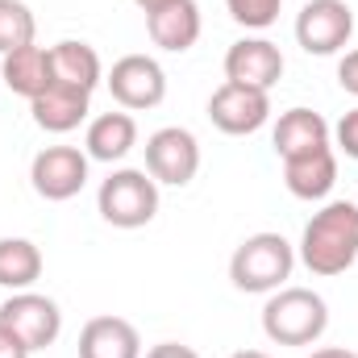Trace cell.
<instances>
[{
    "mask_svg": "<svg viewBox=\"0 0 358 358\" xmlns=\"http://www.w3.org/2000/svg\"><path fill=\"white\" fill-rule=\"evenodd\" d=\"M355 259H358V204H350V200H329L304 225L300 263L313 271V275L329 279V275L350 271Z\"/></svg>",
    "mask_w": 358,
    "mask_h": 358,
    "instance_id": "6da1fadb",
    "label": "cell"
},
{
    "mask_svg": "<svg viewBox=\"0 0 358 358\" xmlns=\"http://www.w3.org/2000/svg\"><path fill=\"white\" fill-rule=\"evenodd\" d=\"M329 329V304L313 287H279L263 308V334L275 346H313Z\"/></svg>",
    "mask_w": 358,
    "mask_h": 358,
    "instance_id": "7a4b0ae2",
    "label": "cell"
},
{
    "mask_svg": "<svg viewBox=\"0 0 358 358\" xmlns=\"http://www.w3.org/2000/svg\"><path fill=\"white\" fill-rule=\"evenodd\" d=\"M292 267L296 250L283 234H250L229 259V279L238 292H279Z\"/></svg>",
    "mask_w": 358,
    "mask_h": 358,
    "instance_id": "3957f363",
    "label": "cell"
},
{
    "mask_svg": "<svg viewBox=\"0 0 358 358\" xmlns=\"http://www.w3.org/2000/svg\"><path fill=\"white\" fill-rule=\"evenodd\" d=\"M96 208L108 225L117 229H142L155 221L159 213V183L150 171H134V167H121L100 183L96 192Z\"/></svg>",
    "mask_w": 358,
    "mask_h": 358,
    "instance_id": "277c9868",
    "label": "cell"
},
{
    "mask_svg": "<svg viewBox=\"0 0 358 358\" xmlns=\"http://www.w3.org/2000/svg\"><path fill=\"white\" fill-rule=\"evenodd\" d=\"M0 325L13 329V334L29 346V355H34V350H46V346L59 342V334H63V313H59V304H55L50 296L13 292V296L0 304Z\"/></svg>",
    "mask_w": 358,
    "mask_h": 358,
    "instance_id": "5b68a950",
    "label": "cell"
},
{
    "mask_svg": "<svg viewBox=\"0 0 358 358\" xmlns=\"http://www.w3.org/2000/svg\"><path fill=\"white\" fill-rule=\"evenodd\" d=\"M355 34V8L346 0H308L296 17V42L308 55H338Z\"/></svg>",
    "mask_w": 358,
    "mask_h": 358,
    "instance_id": "8992f818",
    "label": "cell"
},
{
    "mask_svg": "<svg viewBox=\"0 0 358 358\" xmlns=\"http://www.w3.org/2000/svg\"><path fill=\"white\" fill-rule=\"evenodd\" d=\"M146 171L155 183H171V187H187L196 171H200V142L192 129L167 125L159 134L146 138Z\"/></svg>",
    "mask_w": 358,
    "mask_h": 358,
    "instance_id": "52a82bcc",
    "label": "cell"
},
{
    "mask_svg": "<svg viewBox=\"0 0 358 358\" xmlns=\"http://www.w3.org/2000/svg\"><path fill=\"white\" fill-rule=\"evenodd\" d=\"M108 92L121 108L129 113H142V108H155L163 104L167 96V71L159 67V59L150 55H125L113 63L108 71Z\"/></svg>",
    "mask_w": 358,
    "mask_h": 358,
    "instance_id": "ba28073f",
    "label": "cell"
},
{
    "mask_svg": "<svg viewBox=\"0 0 358 358\" xmlns=\"http://www.w3.org/2000/svg\"><path fill=\"white\" fill-rule=\"evenodd\" d=\"M29 179L42 200H71L88 183V155L76 146H46L42 155H34Z\"/></svg>",
    "mask_w": 358,
    "mask_h": 358,
    "instance_id": "9c48e42d",
    "label": "cell"
},
{
    "mask_svg": "<svg viewBox=\"0 0 358 358\" xmlns=\"http://www.w3.org/2000/svg\"><path fill=\"white\" fill-rule=\"evenodd\" d=\"M271 117V96L259 88H246V84H221V88L208 96V121L221 129V134H255L263 129Z\"/></svg>",
    "mask_w": 358,
    "mask_h": 358,
    "instance_id": "30bf717a",
    "label": "cell"
},
{
    "mask_svg": "<svg viewBox=\"0 0 358 358\" xmlns=\"http://www.w3.org/2000/svg\"><path fill=\"white\" fill-rule=\"evenodd\" d=\"M283 76V55L267 38H242L225 50V80L246 84V88L271 92Z\"/></svg>",
    "mask_w": 358,
    "mask_h": 358,
    "instance_id": "8fae6325",
    "label": "cell"
},
{
    "mask_svg": "<svg viewBox=\"0 0 358 358\" xmlns=\"http://www.w3.org/2000/svg\"><path fill=\"white\" fill-rule=\"evenodd\" d=\"M29 113H34L38 129H46V134H71V129H80V121L92 113V92L55 80L42 96L29 100Z\"/></svg>",
    "mask_w": 358,
    "mask_h": 358,
    "instance_id": "7c38bea8",
    "label": "cell"
},
{
    "mask_svg": "<svg viewBox=\"0 0 358 358\" xmlns=\"http://www.w3.org/2000/svg\"><path fill=\"white\" fill-rule=\"evenodd\" d=\"M271 146L279 159H300V155H313L321 146H329V121L313 108H287L279 121H275V134H271Z\"/></svg>",
    "mask_w": 358,
    "mask_h": 358,
    "instance_id": "4fadbf2b",
    "label": "cell"
},
{
    "mask_svg": "<svg viewBox=\"0 0 358 358\" xmlns=\"http://www.w3.org/2000/svg\"><path fill=\"white\" fill-rule=\"evenodd\" d=\"M146 29H150V42L171 50V55H183L196 46L200 38V4L196 0H176V4H163L155 13H146Z\"/></svg>",
    "mask_w": 358,
    "mask_h": 358,
    "instance_id": "5bb4252c",
    "label": "cell"
},
{
    "mask_svg": "<svg viewBox=\"0 0 358 358\" xmlns=\"http://www.w3.org/2000/svg\"><path fill=\"white\" fill-rule=\"evenodd\" d=\"M80 358H142V338L125 317H92L80 329Z\"/></svg>",
    "mask_w": 358,
    "mask_h": 358,
    "instance_id": "9a60e30c",
    "label": "cell"
},
{
    "mask_svg": "<svg viewBox=\"0 0 358 358\" xmlns=\"http://www.w3.org/2000/svg\"><path fill=\"white\" fill-rule=\"evenodd\" d=\"M283 183L296 200H325L338 183V159L329 146L300 155V159H283Z\"/></svg>",
    "mask_w": 358,
    "mask_h": 358,
    "instance_id": "2e32d148",
    "label": "cell"
},
{
    "mask_svg": "<svg viewBox=\"0 0 358 358\" xmlns=\"http://www.w3.org/2000/svg\"><path fill=\"white\" fill-rule=\"evenodd\" d=\"M0 84L4 88H13L17 96H25V100H34V96H42V92L55 84V63H50V50H42V46H21V50H13V55H4V63H0Z\"/></svg>",
    "mask_w": 358,
    "mask_h": 358,
    "instance_id": "e0dca14e",
    "label": "cell"
},
{
    "mask_svg": "<svg viewBox=\"0 0 358 358\" xmlns=\"http://www.w3.org/2000/svg\"><path fill=\"white\" fill-rule=\"evenodd\" d=\"M138 146V121L129 113H100L88 125V159L121 163Z\"/></svg>",
    "mask_w": 358,
    "mask_h": 358,
    "instance_id": "ac0fdd59",
    "label": "cell"
},
{
    "mask_svg": "<svg viewBox=\"0 0 358 358\" xmlns=\"http://www.w3.org/2000/svg\"><path fill=\"white\" fill-rule=\"evenodd\" d=\"M50 63H55V80L59 84H71V88L92 92L104 80V67H100V55L92 50L88 42H59L50 46Z\"/></svg>",
    "mask_w": 358,
    "mask_h": 358,
    "instance_id": "d6986e66",
    "label": "cell"
},
{
    "mask_svg": "<svg viewBox=\"0 0 358 358\" xmlns=\"http://www.w3.org/2000/svg\"><path fill=\"white\" fill-rule=\"evenodd\" d=\"M42 275V250L29 238H0V287L29 292Z\"/></svg>",
    "mask_w": 358,
    "mask_h": 358,
    "instance_id": "ffe728a7",
    "label": "cell"
},
{
    "mask_svg": "<svg viewBox=\"0 0 358 358\" xmlns=\"http://www.w3.org/2000/svg\"><path fill=\"white\" fill-rule=\"evenodd\" d=\"M38 34V21L25 0H0V55H13L29 46Z\"/></svg>",
    "mask_w": 358,
    "mask_h": 358,
    "instance_id": "44dd1931",
    "label": "cell"
},
{
    "mask_svg": "<svg viewBox=\"0 0 358 358\" xmlns=\"http://www.w3.org/2000/svg\"><path fill=\"white\" fill-rule=\"evenodd\" d=\"M225 8H229V17H234L238 25H246V29H267V25H275L283 0H225Z\"/></svg>",
    "mask_w": 358,
    "mask_h": 358,
    "instance_id": "7402d4cb",
    "label": "cell"
},
{
    "mask_svg": "<svg viewBox=\"0 0 358 358\" xmlns=\"http://www.w3.org/2000/svg\"><path fill=\"white\" fill-rule=\"evenodd\" d=\"M334 134H338V146H342L350 159H358V108H355V113H346V117L338 121V129H334Z\"/></svg>",
    "mask_w": 358,
    "mask_h": 358,
    "instance_id": "603a6c76",
    "label": "cell"
},
{
    "mask_svg": "<svg viewBox=\"0 0 358 358\" xmlns=\"http://www.w3.org/2000/svg\"><path fill=\"white\" fill-rule=\"evenodd\" d=\"M338 84L350 92V96H358V50H350V55L338 63Z\"/></svg>",
    "mask_w": 358,
    "mask_h": 358,
    "instance_id": "cb8c5ba5",
    "label": "cell"
},
{
    "mask_svg": "<svg viewBox=\"0 0 358 358\" xmlns=\"http://www.w3.org/2000/svg\"><path fill=\"white\" fill-rule=\"evenodd\" d=\"M0 358H29V346L13 329H4V325H0Z\"/></svg>",
    "mask_w": 358,
    "mask_h": 358,
    "instance_id": "d4e9b609",
    "label": "cell"
},
{
    "mask_svg": "<svg viewBox=\"0 0 358 358\" xmlns=\"http://www.w3.org/2000/svg\"><path fill=\"white\" fill-rule=\"evenodd\" d=\"M146 358H200L192 346H179V342H159Z\"/></svg>",
    "mask_w": 358,
    "mask_h": 358,
    "instance_id": "484cf974",
    "label": "cell"
},
{
    "mask_svg": "<svg viewBox=\"0 0 358 358\" xmlns=\"http://www.w3.org/2000/svg\"><path fill=\"white\" fill-rule=\"evenodd\" d=\"M308 358H358L355 350H342V346H325V350H313Z\"/></svg>",
    "mask_w": 358,
    "mask_h": 358,
    "instance_id": "4316f807",
    "label": "cell"
},
{
    "mask_svg": "<svg viewBox=\"0 0 358 358\" xmlns=\"http://www.w3.org/2000/svg\"><path fill=\"white\" fill-rule=\"evenodd\" d=\"M142 13H155V8H163V4H176V0H134Z\"/></svg>",
    "mask_w": 358,
    "mask_h": 358,
    "instance_id": "83f0119b",
    "label": "cell"
},
{
    "mask_svg": "<svg viewBox=\"0 0 358 358\" xmlns=\"http://www.w3.org/2000/svg\"><path fill=\"white\" fill-rule=\"evenodd\" d=\"M229 358H271V355H263V350H238V355H229Z\"/></svg>",
    "mask_w": 358,
    "mask_h": 358,
    "instance_id": "f1b7e54d",
    "label": "cell"
}]
</instances>
